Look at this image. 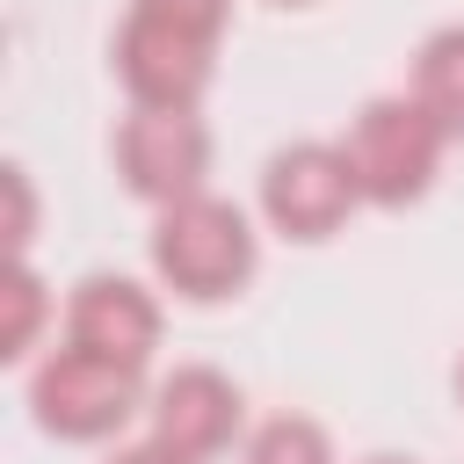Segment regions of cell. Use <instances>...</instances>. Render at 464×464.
<instances>
[{
    "label": "cell",
    "mask_w": 464,
    "mask_h": 464,
    "mask_svg": "<svg viewBox=\"0 0 464 464\" xmlns=\"http://www.w3.org/2000/svg\"><path fill=\"white\" fill-rule=\"evenodd\" d=\"M218 22H225V0H138L123 51H116L130 94L145 109H188L210 72Z\"/></svg>",
    "instance_id": "6da1fadb"
},
{
    "label": "cell",
    "mask_w": 464,
    "mask_h": 464,
    "mask_svg": "<svg viewBox=\"0 0 464 464\" xmlns=\"http://www.w3.org/2000/svg\"><path fill=\"white\" fill-rule=\"evenodd\" d=\"M152 261L160 276L181 290V297H225L232 283H246L254 268V239H246V218L232 203H203V196H181L152 239Z\"/></svg>",
    "instance_id": "7a4b0ae2"
},
{
    "label": "cell",
    "mask_w": 464,
    "mask_h": 464,
    "mask_svg": "<svg viewBox=\"0 0 464 464\" xmlns=\"http://www.w3.org/2000/svg\"><path fill=\"white\" fill-rule=\"evenodd\" d=\"M341 160H348L362 196L406 203V196H420V181L435 167V116L420 102H370L355 116V138H348Z\"/></svg>",
    "instance_id": "3957f363"
},
{
    "label": "cell",
    "mask_w": 464,
    "mask_h": 464,
    "mask_svg": "<svg viewBox=\"0 0 464 464\" xmlns=\"http://www.w3.org/2000/svg\"><path fill=\"white\" fill-rule=\"evenodd\" d=\"M130 399H138V370L87 348H65L36 370V420L51 435H102L130 413Z\"/></svg>",
    "instance_id": "277c9868"
},
{
    "label": "cell",
    "mask_w": 464,
    "mask_h": 464,
    "mask_svg": "<svg viewBox=\"0 0 464 464\" xmlns=\"http://www.w3.org/2000/svg\"><path fill=\"white\" fill-rule=\"evenodd\" d=\"M348 203H355V174H348L341 152L304 145V152H283L268 167V218L297 239H326Z\"/></svg>",
    "instance_id": "5b68a950"
},
{
    "label": "cell",
    "mask_w": 464,
    "mask_h": 464,
    "mask_svg": "<svg viewBox=\"0 0 464 464\" xmlns=\"http://www.w3.org/2000/svg\"><path fill=\"white\" fill-rule=\"evenodd\" d=\"M116 152H123V174H130L138 196H167L174 203L203 174V130H196L188 109H145V116H130L123 138H116Z\"/></svg>",
    "instance_id": "8992f818"
},
{
    "label": "cell",
    "mask_w": 464,
    "mask_h": 464,
    "mask_svg": "<svg viewBox=\"0 0 464 464\" xmlns=\"http://www.w3.org/2000/svg\"><path fill=\"white\" fill-rule=\"evenodd\" d=\"M152 326H160V319H152V304H145L130 283L94 276V283H80V297H72V348L109 355V362H123V370L145 362Z\"/></svg>",
    "instance_id": "52a82bcc"
},
{
    "label": "cell",
    "mask_w": 464,
    "mask_h": 464,
    "mask_svg": "<svg viewBox=\"0 0 464 464\" xmlns=\"http://www.w3.org/2000/svg\"><path fill=\"white\" fill-rule=\"evenodd\" d=\"M232 420H239V406L225 392V377H210V370H181L160 392V442L174 457H210L232 435Z\"/></svg>",
    "instance_id": "ba28073f"
},
{
    "label": "cell",
    "mask_w": 464,
    "mask_h": 464,
    "mask_svg": "<svg viewBox=\"0 0 464 464\" xmlns=\"http://www.w3.org/2000/svg\"><path fill=\"white\" fill-rule=\"evenodd\" d=\"M420 109L450 130H464V29H442L420 51Z\"/></svg>",
    "instance_id": "9c48e42d"
},
{
    "label": "cell",
    "mask_w": 464,
    "mask_h": 464,
    "mask_svg": "<svg viewBox=\"0 0 464 464\" xmlns=\"http://www.w3.org/2000/svg\"><path fill=\"white\" fill-rule=\"evenodd\" d=\"M246 464H326V442L312 420H268L254 435V457Z\"/></svg>",
    "instance_id": "30bf717a"
},
{
    "label": "cell",
    "mask_w": 464,
    "mask_h": 464,
    "mask_svg": "<svg viewBox=\"0 0 464 464\" xmlns=\"http://www.w3.org/2000/svg\"><path fill=\"white\" fill-rule=\"evenodd\" d=\"M7 290H14V319H7V355H14L29 341V319H36V276H14Z\"/></svg>",
    "instance_id": "8fae6325"
},
{
    "label": "cell",
    "mask_w": 464,
    "mask_h": 464,
    "mask_svg": "<svg viewBox=\"0 0 464 464\" xmlns=\"http://www.w3.org/2000/svg\"><path fill=\"white\" fill-rule=\"evenodd\" d=\"M116 464H188V457H174L167 442H152V450H130V457H116Z\"/></svg>",
    "instance_id": "7c38bea8"
},
{
    "label": "cell",
    "mask_w": 464,
    "mask_h": 464,
    "mask_svg": "<svg viewBox=\"0 0 464 464\" xmlns=\"http://www.w3.org/2000/svg\"><path fill=\"white\" fill-rule=\"evenodd\" d=\"M377 464H392V457H377Z\"/></svg>",
    "instance_id": "4fadbf2b"
}]
</instances>
